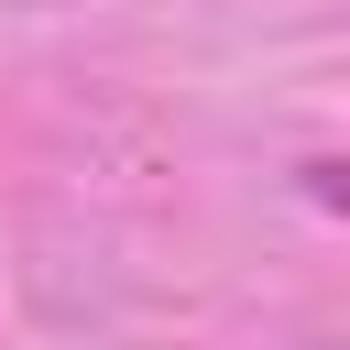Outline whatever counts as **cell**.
<instances>
[{"mask_svg":"<svg viewBox=\"0 0 350 350\" xmlns=\"http://www.w3.org/2000/svg\"><path fill=\"white\" fill-rule=\"evenodd\" d=\"M306 197H317V208H339V219H350V164H306Z\"/></svg>","mask_w":350,"mask_h":350,"instance_id":"obj_1","label":"cell"}]
</instances>
